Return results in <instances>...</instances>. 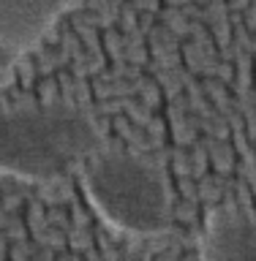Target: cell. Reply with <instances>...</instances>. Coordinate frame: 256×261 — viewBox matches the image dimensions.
<instances>
[{"label":"cell","instance_id":"obj_1","mask_svg":"<svg viewBox=\"0 0 256 261\" xmlns=\"http://www.w3.org/2000/svg\"><path fill=\"white\" fill-rule=\"evenodd\" d=\"M101 152V130L68 103H28L0 112V171L49 182Z\"/></svg>","mask_w":256,"mask_h":261},{"label":"cell","instance_id":"obj_2","mask_svg":"<svg viewBox=\"0 0 256 261\" xmlns=\"http://www.w3.org/2000/svg\"><path fill=\"white\" fill-rule=\"evenodd\" d=\"M82 188L96 215L120 234L155 237L169 228L167 174L150 158L126 150L96 152L82 169Z\"/></svg>","mask_w":256,"mask_h":261},{"label":"cell","instance_id":"obj_3","mask_svg":"<svg viewBox=\"0 0 256 261\" xmlns=\"http://www.w3.org/2000/svg\"><path fill=\"white\" fill-rule=\"evenodd\" d=\"M79 0H0V55L19 57L41 44Z\"/></svg>","mask_w":256,"mask_h":261},{"label":"cell","instance_id":"obj_4","mask_svg":"<svg viewBox=\"0 0 256 261\" xmlns=\"http://www.w3.org/2000/svg\"><path fill=\"white\" fill-rule=\"evenodd\" d=\"M202 261H256V215L243 207H221L204 220Z\"/></svg>","mask_w":256,"mask_h":261}]
</instances>
